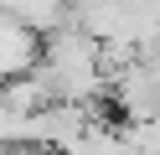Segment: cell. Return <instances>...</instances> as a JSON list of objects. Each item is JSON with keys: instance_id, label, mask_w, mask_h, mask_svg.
Listing matches in <instances>:
<instances>
[{"instance_id": "6da1fadb", "label": "cell", "mask_w": 160, "mask_h": 155, "mask_svg": "<svg viewBox=\"0 0 160 155\" xmlns=\"http://www.w3.org/2000/svg\"><path fill=\"white\" fill-rule=\"evenodd\" d=\"M36 78H42L47 88H52V98H62V103H98L108 93L114 67H108V52L98 47L88 31L62 26V31L47 36Z\"/></svg>"}, {"instance_id": "7a4b0ae2", "label": "cell", "mask_w": 160, "mask_h": 155, "mask_svg": "<svg viewBox=\"0 0 160 155\" xmlns=\"http://www.w3.org/2000/svg\"><path fill=\"white\" fill-rule=\"evenodd\" d=\"M42 47H47V36H36L16 16H0V88L16 78H31L42 67Z\"/></svg>"}, {"instance_id": "3957f363", "label": "cell", "mask_w": 160, "mask_h": 155, "mask_svg": "<svg viewBox=\"0 0 160 155\" xmlns=\"http://www.w3.org/2000/svg\"><path fill=\"white\" fill-rule=\"evenodd\" d=\"M5 16L31 26L36 36H52V31L72 26V0H5Z\"/></svg>"}]
</instances>
